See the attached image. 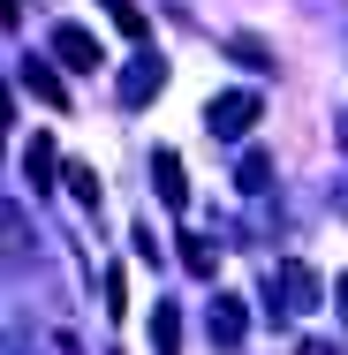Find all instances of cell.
I'll use <instances>...</instances> for the list:
<instances>
[{
	"label": "cell",
	"instance_id": "1",
	"mask_svg": "<svg viewBox=\"0 0 348 355\" xmlns=\"http://www.w3.org/2000/svg\"><path fill=\"white\" fill-rule=\"evenodd\" d=\"M258 114H265L258 91H219V98L205 106V129H212V137H227V144H242L250 129H258Z\"/></svg>",
	"mask_w": 348,
	"mask_h": 355
},
{
	"label": "cell",
	"instance_id": "13",
	"mask_svg": "<svg viewBox=\"0 0 348 355\" xmlns=\"http://www.w3.org/2000/svg\"><path fill=\"white\" fill-rule=\"evenodd\" d=\"M106 15H114V23L129 31V38H144V46H151V15H144L137 0H106Z\"/></svg>",
	"mask_w": 348,
	"mask_h": 355
},
{
	"label": "cell",
	"instance_id": "12",
	"mask_svg": "<svg viewBox=\"0 0 348 355\" xmlns=\"http://www.w3.org/2000/svg\"><path fill=\"white\" fill-rule=\"evenodd\" d=\"M151 348H159V355L182 348V318H174V302H159V310H151Z\"/></svg>",
	"mask_w": 348,
	"mask_h": 355
},
{
	"label": "cell",
	"instance_id": "16",
	"mask_svg": "<svg viewBox=\"0 0 348 355\" xmlns=\"http://www.w3.org/2000/svg\"><path fill=\"white\" fill-rule=\"evenodd\" d=\"M333 302H341V318H348V280H333Z\"/></svg>",
	"mask_w": 348,
	"mask_h": 355
},
{
	"label": "cell",
	"instance_id": "8",
	"mask_svg": "<svg viewBox=\"0 0 348 355\" xmlns=\"http://www.w3.org/2000/svg\"><path fill=\"white\" fill-rule=\"evenodd\" d=\"M174 242H182V250H174V257H182V272H197V280L219 272V242H205V234H174Z\"/></svg>",
	"mask_w": 348,
	"mask_h": 355
},
{
	"label": "cell",
	"instance_id": "14",
	"mask_svg": "<svg viewBox=\"0 0 348 355\" xmlns=\"http://www.w3.org/2000/svg\"><path fill=\"white\" fill-rule=\"evenodd\" d=\"M69 189H76L83 212H99V174H91V166H69Z\"/></svg>",
	"mask_w": 348,
	"mask_h": 355
},
{
	"label": "cell",
	"instance_id": "3",
	"mask_svg": "<svg viewBox=\"0 0 348 355\" xmlns=\"http://www.w3.org/2000/svg\"><path fill=\"white\" fill-rule=\"evenodd\" d=\"M53 53H61V69H76V76L106 69V46H99V31H83V23H53Z\"/></svg>",
	"mask_w": 348,
	"mask_h": 355
},
{
	"label": "cell",
	"instance_id": "17",
	"mask_svg": "<svg viewBox=\"0 0 348 355\" xmlns=\"http://www.w3.org/2000/svg\"><path fill=\"white\" fill-rule=\"evenodd\" d=\"M341 144H348V114H341Z\"/></svg>",
	"mask_w": 348,
	"mask_h": 355
},
{
	"label": "cell",
	"instance_id": "11",
	"mask_svg": "<svg viewBox=\"0 0 348 355\" xmlns=\"http://www.w3.org/2000/svg\"><path fill=\"white\" fill-rule=\"evenodd\" d=\"M227 53H235V69H273V46H265V38H250V31H235V38H227Z\"/></svg>",
	"mask_w": 348,
	"mask_h": 355
},
{
	"label": "cell",
	"instance_id": "4",
	"mask_svg": "<svg viewBox=\"0 0 348 355\" xmlns=\"http://www.w3.org/2000/svg\"><path fill=\"white\" fill-rule=\"evenodd\" d=\"M114 91H122V106H151V98L167 91V61H159V53H137L129 69L114 76Z\"/></svg>",
	"mask_w": 348,
	"mask_h": 355
},
{
	"label": "cell",
	"instance_id": "6",
	"mask_svg": "<svg viewBox=\"0 0 348 355\" xmlns=\"http://www.w3.org/2000/svg\"><path fill=\"white\" fill-rule=\"evenodd\" d=\"M151 189H159V205H167V212H182V205H190V182H182V159H174V151H151Z\"/></svg>",
	"mask_w": 348,
	"mask_h": 355
},
{
	"label": "cell",
	"instance_id": "7",
	"mask_svg": "<svg viewBox=\"0 0 348 355\" xmlns=\"http://www.w3.org/2000/svg\"><path fill=\"white\" fill-rule=\"evenodd\" d=\"M242 333H250L242 295H219V302H212V340H219V348H242Z\"/></svg>",
	"mask_w": 348,
	"mask_h": 355
},
{
	"label": "cell",
	"instance_id": "2",
	"mask_svg": "<svg viewBox=\"0 0 348 355\" xmlns=\"http://www.w3.org/2000/svg\"><path fill=\"white\" fill-rule=\"evenodd\" d=\"M273 295H280V310H288V318H303V310H318V302H326V280H318L310 265H295V257H288V265L273 272Z\"/></svg>",
	"mask_w": 348,
	"mask_h": 355
},
{
	"label": "cell",
	"instance_id": "10",
	"mask_svg": "<svg viewBox=\"0 0 348 355\" xmlns=\"http://www.w3.org/2000/svg\"><path fill=\"white\" fill-rule=\"evenodd\" d=\"M235 182H242L250 197H265V189H273V151H242V166H235Z\"/></svg>",
	"mask_w": 348,
	"mask_h": 355
},
{
	"label": "cell",
	"instance_id": "5",
	"mask_svg": "<svg viewBox=\"0 0 348 355\" xmlns=\"http://www.w3.org/2000/svg\"><path fill=\"white\" fill-rule=\"evenodd\" d=\"M15 83H23V91H31L38 106H53V114H69V83H61V76L46 69V61H31V53H23V61H15Z\"/></svg>",
	"mask_w": 348,
	"mask_h": 355
},
{
	"label": "cell",
	"instance_id": "9",
	"mask_svg": "<svg viewBox=\"0 0 348 355\" xmlns=\"http://www.w3.org/2000/svg\"><path fill=\"white\" fill-rule=\"evenodd\" d=\"M23 182H31V189H53V137L23 144Z\"/></svg>",
	"mask_w": 348,
	"mask_h": 355
},
{
	"label": "cell",
	"instance_id": "15",
	"mask_svg": "<svg viewBox=\"0 0 348 355\" xmlns=\"http://www.w3.org/2000/svg\"><path fill=\"white\" fill-rule=\"evenodd\" d=\"M106 310H114V318L129 310V280H122V272H106Z\"/></svg>",
	"mask_w": 348,
	"mask_h": 355
}]
</instances>
